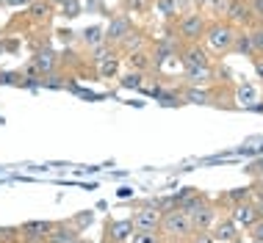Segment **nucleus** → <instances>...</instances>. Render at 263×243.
<instances>
[{"label":"nucleus","mask_w":263,"mask_h":243,"mask_svg":"<svg viewBox=\"0 0 263 243\" xmlns=\"http://www.w3.org/2000/svg\"><path fill=\"white\" fill-rule=\"evenodd\" d=\"M224 19H227V23H230L233 28H247V25L255 23V17H252L250 3H247V0H230Z\"/></svg>","instance_id":"nucleus-6"},{"label":"nucleus","mask_w":263,"mask_h":243,"mask_svg":"<svg viewBox=\"0 0 263 243\" xmlns=\"http://www.w3.org/2000/svg\"><path fill=\"white\" fill-rule=\"evenodd\" d=\"M47 3H53V6H55V3H61V0H47Z\"/></svg>","instance_id":"nucleus-42"},{"label":"nucleus","mask_w":263,"mask_h":243,"mask_svg":"<svg viewBox=\"0 0 263 243\" xmlns=\"http://www.w3.org/2000/svg\"><path fill=\"white\" fill-rule=\"evenodd\" d=\"M122 6H125V11H130V14H147L153 6V0H122Z\"/></svg>","instance_id":"nucleus-28"},{"label":"nucleus","mask_w":263,"mask_h":243,"mask_svg":"<svg viewBox=\"0 0 263 243\" xmlns=\"http://www.w3.org/2000/svg\"><path fill=\"white\" fill-rule=\"evenodd\" d=\"M238 99H241V103H252V99H255V89H252V86H241V89H238Z\"/></svg>","instance_id":"nucleus-35"},{"label":"nucleus","mask_w":263,"mask_h":243,"mask_svg":"<svg viewBox=\"0 0 263 243\" xmlns=\"http://www.w3.org/2000/svg\"><path fill=\"white\" fill-rule=\"evenodd\" d=\"M250 235H252V240L263 243V218H258V221H255V224L250 227Z\"/></svg>","instance_id":"nucleus-34"},{"label":"nucleus","mask_w":263,"mask_h":243,"mask_svg":"<svg viewBox=\"0 0 263 243\" xmlns=\"http://www.w3.org/2000/svg\"><path fill=\"white\" fill-rule=\"evenodd\" d=\"M119 86L122 89H133V91H139V89H144V72H127V75H122L119 77Z\"/></svg>","instance_id":"nucleus-23"},{"label":"nucleus","mask_w":263,"mask_h":243,"mask_svg":"<svg viewBox=\"0 0 263 243\" xmlns=\"http://www.w3.org/2000/svg\"><path fill=\"white\" fill-rule=\"evenodd\" d=\"M133 230H136V227H133V218H122V221L111 218L108 224H105L103 243H125L133 235Z\"/></svg>","instance_id":"nucleus-7"},{"label":"nucleus","mask_w":263,"mask_h":243,"mask_svg":"<svg viewBox=\"0 0 263 243\" xmlns=\"http://www.w3.org/2000/svg\"><path fill=\"white\" fill-rule=\"evenodd\" d=\"M177 42L175 39H166V42H158V45H155V55H153V64L155 67H161L163 61L169 58V55H177Z\"/></svg>","instance_id":"nucleus-20"},{"label":"nucleus","mask_w":263,"mask_h":243,"mask_svg":"<svg viewBox=\"0 0 263 243\" xmlns=\"http://www.w3.org/2000/svg\"><path fill=\"white\" fill-rule=\"evenodd\" d=\"M125 61H127V67H130L133 72H147V69H153V55L147 53V50H139V53H127Z\"/></svg>","instance_id":"nucleus-16"},{"label":"nucleus","mask_w":263,"mask_h":243,"mask_svg":"<svg viewBox=\"0 0 263 243\" xmlns=\"http://www.w3.org/2000/svg\"><path fill=\"white\" fill-rule=\"evenodd\" d=\"M250 196H252V188H236V191H230V194H227V199H230L233 205L250 202Z\"/></svg>","instance_id":"nucleus-30"},{"label":"nucleus","mask_w":263,"mask_h":243,"mask_svg":"<svg viewBox=\"0 0 263 243\" xmlns=\"http://www.w3.org/2000/svg\"><path fill=\"white\" fill-rule=\"evenodd\" d=\"M161 235L169 240H189L194 235V224H191V216L183 213L180 207H172L161 216Z\"/></svg>","instance_id":"nucleus-1"},{"label":"nucleus","mask_w":263,"mask_h":243,"mask_svg":"<svg viewBox=\"0 0 263 243\" xmlns=\"http://www.w3.org/2000/svg\"><path fill=\"white\" fill-rule=\"evenodd\" d=\"M100 77L103 80H111V77H119V55L117 53H111V55H105V58L100 61Z\"/></svg>","instance_id":"nucleus-21"},{"label":"nucleus","mask_w":263,"mask_h":243,"mask_svg":"<svg viewBox=\"0 0 263 243\" xmlns=\"http://www.w3.org/2000/svg\"><path fill=\"white\" fill-rule=\"evenodd\" d=\"M255 75L263 80V58H255Z\"/></svg>","instance_id":"nucleus-38"},{"label":"nucleus","mask_w":263,"mask_h":243,"mask_svg":"<svg viewBox=\"0 0 263 243\" xmlns=\"http://www.w3.org/2000/svg\"><path fill=\"white\" fill-rule=\"evenodd\" d=\"M0 3H9V0H0Z\"/></svg>","instance_id":"nucleus-44"},{"label":"nucleus","mask_w":263,"mask_h":243,"mask_svg":"<svg viewBox=\"0 0 263 243\" xmlns=\"http://www.w3.org/2000/svg\"><path fill=\"white\" fill-rule=\"evenodd\" d=\"M61 14L64 17H78L81 14V3L78 0H61Z\"/></svg>","instance_id":"nucleus-31"},{"label":"nucleus","mask_w":263,"mask_h":243,"mask_svg":"<svg viewBox=\"0 0 263 243\" xmlns=\"http://www.w3.org/2000/svg\"><path fill=\"white\" fill-rule=\"evenodd\" d=\"M119 50L127 55V53H139V50H147V36L141 31H130L125 36V42L119 45Z\"/></svg>","instance_id":"nucleus-18"},{"label":"nucleus","mask_w":263,"mask_h":243,"mask_svg":"<svg viewBox=\"0 0 263 243\" xmlns=\"http://www.w3.org/2000/svg\"><path fill=\"white\" fill-rule=\"evenodd\" d=\"M161 216L163 213L155 205H147V207H141L139 213H133V227H136V230H144V232H161Z\"/></svg>","instance_id":"nucleus-5"},{"label":"nucleus","mask_w":263,"mask_h":243,"mask_svg":"<svg viewBox=\"0 0 263 243\" xmlns=\"http://www.w3.org/2000/svg\"><path fill=\"white\" fill-rule=\"evenodd\" d=\"M189 243H216V240H213V235H211V230H208V232H194V235L189 238Z\"/></svg>","instance_id":"nucleus-33"},{"label":"nucleus","mask_w":263,"mask_h":243,"mask_svg":"<svg viewBox=\"0 0 263 243\" xmlns=\"http://www.w3.org/2000/svg\"><path fill=\"white\" fill-rule=\"evenodd\" d=\"M127 243H161V232H144V230H133V235L127 238Z\"/></svg>","instance_id":"nucleus-26"},{"label":"nucleus","mask_w":263,"mask_h":243,"mask_svg":"<svg viewBox=\"0 0 263 243\" xmlns=\"http://www.w3.org/2000/svg\"><path fill=\"white\" fill-rule=\"evenodd\" d=\"M236 33L238 28H233L227 19H216V23L208 25V31H205V42H208V47L213 53H230L233 50V42H236Z\"/></svg>","instance_id":"nucleus-2"},{"label":"nucleus","mask_w":263,"mask_h":243,"mask_svg":"<svg viewBox=\"0 0 263 243\" xmlns=\"http://www.w3.org/2000/svg\"><path fill=\"white\" fill-rule=\"evenodd\" d=\"M31 64L39 69L42 77H45V75H53V69H55V53H53V50H39V53L33 55Z\"/></svg>","instance_id":"nucleus-15"},{"label":"nucleus","mask_w":263,"mask_h":243,"mask_svg":"<svg viewBox=\"0 0 263 243\" xmlns=\"http://www.w3.org/2000/svg\"><path fill=\"white\" fill-rule=\"evenodd\" d=\"M9 3H11V6H23V3H28V6H31L33 0H9Z\"/></svg>","instance_id":"nucleus-40"},{"label":"nucleus","mask_w":263,"mask_h":243,"mask_svg":"<svg viewBox=\"0 0 263 243\" xmlns=\"http://www.w3.org/2000/svg\"><path fill=\"white\" fill-rule=\"evenodd\" d=\"M55 227V221H25L23 227H20V235H23L25 240L31 243H47V235H50V230Z\"/></svg>","instance_id":"nucleus-8"},{"label":"nucleus","mask_w":263,"mask_h":243,"mask_svg":"<svg viewBox=\"0 0 263 243\" xmlns=\"http://www.w3.org/2000/svg\"><path fill=\"white\" fill-rule=\"evenodd\" d=\"M47 243H81V230L75 224H55L47 235Z\"/></svg>","instance_id":"nucleus-12"},{"label":"nucleus","mask_w":263,"mask_h":243,"mask_svg":"<svg viewBox=\"0 0 263 243\" xmlns=\"http://www.w3.org/2000/svg\"><path fill=\"white\" fill-rule=\"evenodd\" d=\"M255 166H258V169H255V171H263V160H258V163H255Z\"/></svg>","instance_id":"nucleus-41"},{"label":"nucleus","mask_w":263,"mask_h":243,"mask_svg":"<svg viewBox=\"0 0 263 243\" xmlns=\"http://www.w3.org/2000/svg\"><path fill=\"white\" fill-rule=\"evenodd\" d=\"M208 17H205L202 11H186L180 19H177V36H180L183 42H189V45H197L205 31H208Z\"/></svg>","instance_id":"nucleus-3"},{"label":"nucleus","mask_w":263,"mask_h":243,"mask_svg":"<svg viewBox=\"0 0 263 243\" xmlns=\"http://www.w3.org/2000/svg\"><path fill=\"white\" fill-rule=\"evenodd\" d=\"M191 224H194V232H208L211 227L216 224V207L202 202L194 213H191Z\"/></svg>","instance_id":"nucleus-9"},{"label":"nucleus","mask_w":263,"mask_h":243,"mask_svg":"<svg viewBox=\"0 0 263 243\" xmlns=\"http://www.w3.org/2000/svg\"><path fill=\"white\" fill-rule=\"evenodd\" d=\"M247 33H250V42H252L255 55H263V25H252Z\"/></svg>","instance_id":"nucleus-27"},{"label":"nucleus","mask_w":263,"mask_h":243,"mask_svg":"<svg viewBox=\"0 0 263 243\" xmlns=\"http://www.w3.org/2000/svg\"><path fill=\"white\" fill-rule=\"evenodd\" d=\"M233 50H236V53H241V55H255L252 42H250V33L238 31V33H236V42H233Z\"/></svg>","instance_id":"nucleus-25"},{"label":"nucleus","mask_w":263,"mask_h":243,"mask_svg":"<svg viewBox=\"0 0 263 243\" xmlns=\"http://www.w3.org/2000/svg\"><path fill=\"white\" fill-rule=\"evenodd\" d=\"M186 86H200V89H208V83L213 80V69L211 67H191L186 69Z\"/></svg>","instance_id":"nucleus-14"},{"label":"nucleus","mask_w":263,"mask_h":243,"mask_svg":"<svg viewBox=\"0 0 263 243\" xmlns=\"http://www.w3.org/2000/svg\"><path fill=\"white\" fill-rule=\"evenodd\" d=\"M180 58H183V67L191 69V67H211V58H208V53L200 47V42L197 45H186L180 50Z\"/></svg>","instance_id":"nucleus-10"},{"label":"nucleus","mask_w":263,"mask_h":243,"mask_svg":"<svg viewBox=\"0 0 263 243\" xmlns=\"http://www.w3.org/2000/svg\"><path fill=\"white\" fill-rule=\"evenodd\" d=\"M227 6H230V0H205V3H202V14H205V17L224 19Z\"/></svg>","instance_id":"nucleus-22"},{"label":"nucleus","mask_w":263,"mask_h":243,"mask_svg":"<svg viewBox=\"0 0 263 243\" xmlns=\"http://www.w3.org/2000/svg\"><path fill=\"white\" fill-rule=\"evenodd\" d=\"M200 3H205V0H200Z\"/></svg>","instance_id":"nucleus-45"},{"label":"nucleus","mask_w":263,"mask_h":243,"mask_svg":"<svg viewBox=\"0 0 263 243\" xmlns=\"http://www.w3.org/2000/svg\"><path fill=\"white\" fill-rule=\"evenodd\" d=\"M91 218H95V216H91V210H89V213H81V216L75 218V227H78V230H81V227L91 224Z\"/></svg>","instance_id":"nucleus-36"},{"label":"nucleus","mask_w":263,"mask_h":243,"mask_svg":"<svg viewBox=\"0 0 263 243\" xmlns=\"http://www.w3.org/2000/svg\"><path fill=\"white\" fill-rule=\"evenodd\" d=\"M59 33H61V39H64V42H69V39H72V31H59Z\"/></svg>","instance_id":"nucleus-39"},{"label":"nucleus","mask_w":263,"mask_h":243,"mask_svg":"<svg viewBox=\"0 0 263 243\" xmlns=\"http://www.w3.org/2000/svg\"><path fill=\"white\" fill-rule=\"evenodd\" d=\"M211 91L208 89H200V86H186V94H183V103H191V105H211Z\"/></svg>","instance_id":"nucleus-19"},{"label":"nucleus","mask_w":263,"mask_h":243,"mask_svg":"<svg viewBox=\"0 0 263 243\" xmlns=\"http://www.w3.org/2000/svg\"><path fill=\"white\" fill-rule=\"evenodd\" d=\"M252 243H258V240H252Z\"/></svg>","instance_id":"nucleus-46"},{"label":"nucleus","mask_w":263,"mask_h":243,"mask_svg":"<svg viewBox=\"0 0 263 243\" xmlns=\"http://www.w3.org/2000/svg\"><path fill=\"white\" fill-rule=\"evenodd\" d=\"M247 3H250V11L255 17V23L263 25V0H247Z\"/></svg>","instance_id":"nucleus-32"},{"label":"nucleus","mask_w":263,"mask_h":243,"mask_svg":"<svg viewBox=\"0 0 263 243\" xmlns=\"http://www.w3.org/2000/svg\"><path fill=\"white\" fill-rule=\"evenodd\" d=\"M161 97H163V99H161L163 105H175V103H183V99L177 97V94H172V91H166V94H163V91H161Z\"/></svg>","instance_id":"nucleus-37"},{"label":"nucleus","mask_w":263,"mask_h":243,"mask_svg":"<svg viewBox=\"0 0 263 243\" xmlns=\"http://www.w3.org/2000/svg\"><path fill=\"white\" fill-rule=\"evenodd\" d=\"M155 11H161L163 17H175L177 14V0H155Z\"/></svg>","instance_id":"nucleus-29"},{"label":"nucleus","mask_w":263,"mask_h":243,"mask_svg":"<svg viewBox=\"0 0 263 243\" xmlns=\"http://www.w3.org/2000/svg\"><path fill=\"white\" fill-rule=\"evenodd\" d=\"M83 42H86L89 47H97V45H105V31L100 25H91L83 31Z\"/></svg>","instance_id":"nucleus-24"},{"label":"nucleus","mask_w":263,"mask_h":243,"mask_svg":"<svg viewBox=\"0 0 263 243\" xmlns=\"http://www.w3.org/2000/svg\"><path fill=\"white\" fill-rule=\"evenodd\" d=\"M211 235H213V240L216 243H233L238 238V224L233 218H222V221H216V224L211 227Z\"/></svg>","instance_id":"nucleus-13"},{"label":"nucleus","mask_w":263,"mask_h":243,"mask_svg":"<svg viewBox=\"0 0 263 243\" xmlns=\"http://www.w3.org/2000/svg\"><path fill=\"white\" fill-rule=\"evenodd\" d=\"M28 17H31L33 23H47V19L53 17V3H47V0H33V3L28 6Z\"/></svg>","instance_id":"nucleus-17"},{"label":"nucleus","mask_w":263,"mask_h":243,"mask_svg":"<svg viewBox=\"0 0 263 243\" xmlns=\"http://www.w3.org/2000/svg\"><path fill=\"white\" fill-rule=\"evenodd\" d=\"M233 243H244V240H241V238H236V240H233Z\"/></svg>","instance_id":"nucleus-43"},{"label":"nucleus","mask_w":263,"mask_h":243,"mask_svg":"<svg viewBox=\"0 0 263 243\" xmlns=\"http://www.w3.org/2000/svg\"><path fill=\"white\" fill-rule=\"evenodd\" d=\"M230 218L236 221L238 227H247V230H250V227H252L260 216H258V207H255V202H241V205H233Z\"/></svg>","instance_id":"nucleus-11"},{"label":"nucleus","mask_w":263,"mask_h":243,"mask_svg":"<svg viewBox=\"0 0 263 243\" xmlns=\"http://www.w3.org/2000/svg\"><path fill=\"white\" fill-rule=\"evenodd\" d=\"M130 31H133V25H130V17H127V14H117V17H111L108 28H105V45H108V47H119Z\"/></svg>","instance_id":"nucleus-4"}]
</instances>
